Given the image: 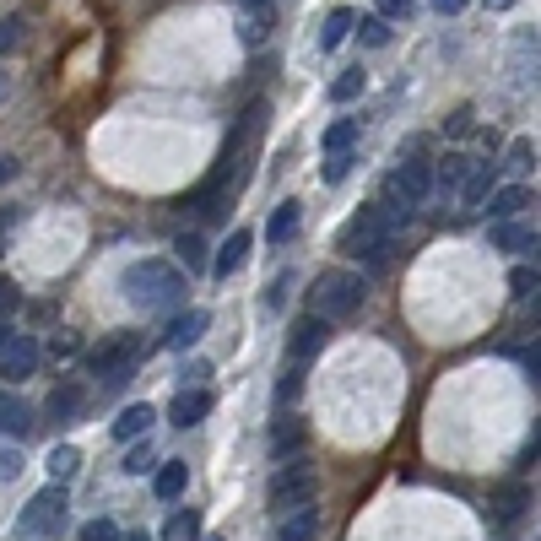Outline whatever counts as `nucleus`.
<instances>
[{
	"label": "nucleus",
	"instance_id": "nucleus-22",
	"mask_svg": "<svg viewBox=\"0 0 541 541\" xmlns=\"http://www.w3.org/2000/svg\"><path fill=\"white\" fill-rule=\"evenodd\" d=\"M82 401H87L82 385H60L55 395H49V406H44V412H49V422H71L76 412H82Z\"/></svg>",
	"mask_w": 541,
	"mask_h": 541
},
{
	"label": "nucleus",
	"instance_id": "nucleus-3",
	"mask_svg": "<svg viewBox=\"0 0 541 541\" xmlns=\"http://www.w3.org/2000/svg\"><path fill=\"white\" fill-rule=\"evenodd\" d=\"M368 298V282L358 271H320L314 276V309L320 320H347V314H358Z\"/></svg>",
	"mask_w": 541,
	"mask_h": 541
},
{
	"label": "nucleus",
	"instance_id": "nucleus-19",
	"mask_svg": "<svg viewBox=\"0 0 541 541\" xmlns=\"http://www.w3.org/2000/svg\"><path fill=\"white\" fill-rule=\"evenodd\" d=\"M525 201H531V190H525V184H504V190L487 201V211H493L498 222H509V217H520V211H525Z\"/></svg>",
	"mask_w": 541,
	"mask_h": 541
},
{
	"label": "nucleus",
	"instance_id": "nucleus-14",
	"mask_svg": "<svg viewBox=\"0 0 541 541\" xmlns=\"http://www.w3.org/2000/svg\"><path fill=\"white\" fill-rule=\"evenodd\" d=\"M211 412V395L206 390H179L174 395V406H168V417H174V428H195Z\"/></svg>",
	"mask_w": 541,
	"mask_h": 541
},
{
	"label": "nucleus",
	"instance_id": "nucleus-4",
	"mask_svg": "<svg viewBox=\"0 0 541 541\" xmlns=\"http://www.w3.org/2000/svg\"><path fill=\"white\" fill-rule=\"evenodd\" d=\"M136 363H141V336H136V331H114L109 341H98V347L87 352L92 379H103L109 390H114V385H125Z\"/></svg>",
	"mask_w": 541,
	"mask_h": 541
},
{
	"label": "nucleus",
	"instance_id": "nucleus-44",
	"mask_svg": "<svg viewBox=\"0 0 541 541\" xmlns=\"http://www.w3.org/2000/svg\"><path fill=\"white\" fill-rule=\"evenodd\" d=\"M11 98V71H0V103Z\"/></svg>",
	"mask_w": 541,
	"mask_h": 541
},
{
	"label": "nucleus",
	"instance_id": "nucleus-37",
	"mask_svg": "<svg viewBox=\"0 0 541 541\" xmlns=\"http://www.w3.org/2000/svg\"><path fill=\"white\" fill-rule=\"evenodd\" d=\"M147 466H152V444H147V439H141V444H136V450H130V455H125V471H130V477H141V471H147Z\"/></svg>",
	"mask_w": 541,
	"mask_h": 541
},
{
	"label": "nucleus",
	"instance_id": "nucleus-46",
	"mask_svg": "<svg viewBox=\"0 0 541 541\" xmlns=\"http://www.w3.org/2000/svg\"><path fill=\"white\" fill-rule=\"evenodd\" d=\"M487 6H493V11H509V6H514V0H487Z\"/></svg>",
	"mask_w": 541,
	"mask_h": 541
},
{
	"label": "nucleus",
	"instance_id": "nucleus-15",
	"mask_svg": "<svg viewBox=\"0 0 541 541\" xmlns=\"http://www.w3.org/2000/svg\"><path fill=\"white\" fill-rule=\"evenodd\" d=\"M152 422H157V412H152L147 401H141V406H125V412L114 417V439H147Z\"/></svg>",
	"mask_w": 541,
	"mask_h": 541
},
{
	"label": "nucleus",
	"instance_id": "nucleus-28",
	"mask_svg": "<svg viewBox=\"0 0 541 541\" xmlns=\"http://www.w3.org/2000/svg\"><path fill=\"white\" fill-rule=\"evenodd\" d=\"M352 28H358V38L368 49H385L390 44V22L385 17H363V22H352Z\"/></svg>",
	"mask_w": 541,
	"mask_h": 541
},
{
	"label": "nucleus",
	"instance_id": "nucleus-26",
	"mask_svg": "<svg viewBox=\"0 0 541 541\" xmlns=\"http://www.w3.org/2000/svg\"><path fill=\"white\" fill-rule=\"evenodd\" d=\"M163 541H201V514H195V509H179L174 520L163 525Z\"/></svg>",
	"mask_w": 541,
	"mask_h": 541
},
{
	"label": "nucleus",
	"instance_id": "nucleus-35",
	"mask_svg": "<svg viewBox=\"0 0 541 541\" xmlns=\"http://www.w3.org/2000/svg\"><path fill=\"white\" fill-rule=\"evenodd\" d=\"M347 174H352V152H325V179L341 184Z\"/></svg>",
	"mask_w": 541,
	"mask_h": 541
},
{
	"label": "nucleus",
	"instance_id": "nucleus-16",
	"mask_svg": "<svg viewBox=\"0 0 541 541\" xmlns=\"http://www.w3.org/2000/svg\"><path fill=\"white\" fill-rule=\"evenodd\" d=\"M303 450V422L298 417H282L271 428V460H287V455H298Z\"/></svg>",
	"mask_w": 541,
	"mask_h": 541
},
{
	"label": "nucleus",
	"instance_id": "nucleus-30",
	"mask_svg": "<svg viewBox=\"0 0 541 541\" xmlns=\"http://www.w3.org/2000/svg\"><path fill=\"white\" fill-rule=\"evenodd\" d=\"M179 260H184V271H201V266H206V244H201V233H184V239H179Z\"/></svg>",
	"mask_w": 541,
	"mask_h": 541
},
{
	"label": "nucleus",
	"instance_id": "nucleus-36",
	"mask_svg": "<svg viewBox=\"0 0 541 541\" xmlns=\"http://www.w3.org/2000/svg\"><path fill=\"white\" fill-rule=\"evenodd\" d=\"M239 33H244V44H260V38H266V11H244Z\"/></svg>",
	"mask_w": 541,
	"mask_h": 541
},
{
	"label": "nucleus",
	"instance_id": "nucleus-13",
	"mask_svg": "<svg viewBox=\"0 0 541 541\" xmlns=\"http://www.w3.org/2000/svg\"><path fill=\"white\" fill-rule=\"evenodd\" d=\"M249 244H255V239H249L244 228H239V233H228V244L217 249V260H211V271H217L222 282H228L233 271H244V260H249Z\"/></svg>",
	"mask_w": 541,
	"mask_h": 541
},
{
	"label": "nucleus",
	"instance_id": "nucleus-8",
	"mask_svg": "<svg viewBox=\"0 0 541 541\" xmlns=\"http://www.w3.org/2000/svg\"><path fill=\"white\" fill-rule=\"evenodd\" d=\"M33 368H38V341L33 336H17L11 331V341L0 347V379H33Z\"/></svg>",
	"mask_w": 541,
	"mask_h": 541
},
{
	"label": "nucleus",
	"instance_id": "nucleus-34",
	"mask_svg": "<svg viewBox=\"0 0 541 541\" xmlns=\"http://www.w3.org/2000/svg\"><path fill=\"white\" fill-rule=\"evenodd\" d=\"M276 395H282V406H287V401H298V395H303V363L287 368V374H282V385H276Z\"/></svg>",
	"mask_w": 541,
	"mask_h": 541
},
{
	"label": "nucleus",
	"instance_id": "nucleus-33",
	"mask_svg": "<svg viewBox=\"0 0 541 541\" xmlns=\"http://www.w3.org/2000/svg\"><path fill=\"white\" fill-rule=\"evenodd\" d=\"M76 541H120V525H114V520H87Z\"/></svg>",
	"mask_w": 541,
	"mask_h": 541
},
{
	"label": "nucleus",
	"instance_id": "nucleus-42",
	"mask_svg": "<svg viewBox=\"0 0 541 541\" xmlns=\"http://www.w3.org/2000/svg\"><path fill=\"white\" fill-rule=\"evenodd\" d=\"M466 6H471V0H433V11H439V17H460Z\"/></svg>",
	"mask_w": 541,
	"mask_h": 541
},
{
	"label": "nucleus",
	"instance_id": "nucleus-11",
	"mask_svg": "<svg viewBox=\"0 0 541 541\" xmlns=\"http://www.w3.org/2000/svg\"><path fill=\"white\" fill-rule=\"evenodd\" d=\"M493 179H498V163H471L466 184H460V206L477 211V206L487 201V195H493Z\"/></svg>",
	"mask_w": 541,
	"mask_h": 541
},
{
	"label": "nucleus",
	"instance_id": "nucleus-5",
	"mask_svg": "<svg viewBox=\"0 0 541 541\" xmlns=\"http://www.w3.org/2000/svg\"><path fill=\"white\" fill-rule=\"evenodd\" d=\"M314 466L309 460H276V477H271V509H298V504H314Z\"/></svg>",
	"mask_w": 541,
	"mask_h": 541
},
{
	"label": "nucleus",
	"instance_id": "nucleus-17",
	"mask_svg": "<svg viewBox=\"0 0 541 541\" xmlns=\"http://www.w3.org/2000/svg\"><path fill=\"white\" fill-rule=\"evenodd\" d=\"M493 244L509 249V255H525V249H536V222H504L493 233Z\"/></svg>",
	"mask_w": 541,
	"mask_h": 541
},
{
	"label": "nucleus",
	"instance_id": "nucleus-7",
	"mask_svg": "<svg viewBox=\"0 0 541 541\" xmlns=\"http://www.w3.org/2000/svg\"><path fill=\"white\" fill-rule=\"evenodd\" d=\"M433 195V168L428 163H401V168H390L385 174V201H395V206H422Z\"/></svg>",
	"mask_w": 541,
	"mask_h": 541
},
{
	"label": "nucleus",
	"instance_id": "nucleus-2",
	"mask_svg": "<svg viewBox=\"0 0 541 541\" xmlns=\"http://www.w3.org/2000/svg\"><path fill=\"white\" fill-rule=\"evenodd\" d=\"M120 287L136 309H179L184 303V271L168 266V260H136Z\"/></svg>",
	"mask_w": 541,
	"mask_h": 541
},
{
	"label": "nucleus",
	"instance_id": "nucleus-39",
	"mask_svg": "<svg viewBox=\"0 0 541 541\" xmlns=\"http://www.w3.org/2000/svg\"><path fill=\"white\" fill-rule=\"evenodd\" d=\"M520 509H525V493H520V487L498 498V520H514V514H520Z\"/></svg>",
	"mask_w": 541,
	"mask_h": 541
},
{
	"label": "nucleus",
	"instance_id": "nucleus-9",
	"mask_svg": "<svg viewBox=\"0 0 541 541\" xmlns=\"http://www.w3.org/2000/svg\"><path fill=\"white\" fill-rule=\"evenodd\" d=\"M325 341H331V320H320V314H303V320L293 325V363L320 358Z\"/></svg>",
	"mask_w": 541,
	"mask_h": 541
},
{
	"label": "nucleus",
	"instance_id": "nucleus-21",
	"mask_svg": "<svg viewBox=\"0 0 541 541\" xmlns=\"http://www.w3.org/2000/svg\"><path fill=\"white\" fill-rule=\"evenodd\" d=\"M298 217H303L298 201H282V206L271 211V222H266V239H271V244H287V239L298 233Z\"/></svg>",
	"mask_w": 541,
	"mask_h": 541
},
{
	"label": "nucleus",
	"instance_id": "nucleus-20",
	"mask_svg": "<svg viewBox=\"0 0 541 541\" xmlns=\"http://www.w3.org/2000/svg\"><path fill=\"white\" fill-rule=\"evenodd\" d=\"M33 428V412L17 401V395H0V433H11V439H22V433Z\"/></svg>",
	"mask_w": 541,
	"mask_h": 541
},
{
	"label": "nucleus",
	"instance_id": "nucleus-27",
	"mask_svg": "<svg viewBox=\"0 0 541 541\" xmlns=\"http://www.w3.org/2000/svg\"><path fill=\"white\" fill-rule=\"evenodd\" d=\"M363 87H368V76L358 71V65H352V71H341L336 82H331V98H336V103H352V98H358Z\"/></svg>",
	"mask_w": 541,
	"mask_h": 541
},
{
	"label": "nucleus",
	"instance_id": "nucleus-41",
	"mask_svg": "<svg viewBox=\"0 0 541 541\" xmlns=\"http://www.w3.org/2000/svg\"><path fill=\"white\" fill-rule=\"evenodd\" d=\"M17 471H22V455H17V450H6V455H0V482H11Z\"/></svg>",
	"mask_w": 541,
	"mask_h": 541
},
{
	"label": "nucleus",
	"instance_id": "nucleus-23",
	"mask_svg": "<svg viewBox=\"0 0 541 541\" xmlns=\"http://www.w3.org/2000/svg\"><path fill=\"white\" fill-rule=\"evenodd\" d=\"M352 22H358V11L352 6H336L331 17H325V33H320V49H341L347 44V33H352Z\"/></svg>",
	"mask_w": 541,
	"mask_h": 541
},
{
	"label": "nucleus",
	"instance_id": "nucleus-40",
	"mask_svg": "<svg viewBox=\"0 0 541 541\" xmlns=\"http://www.w3.org/2000/svg\"><path fill=\"white\" fill-rule=\"evenodd\" d=\"M374 6H379V17H406V11H412V0H374Z\"/></svg>",
	"mask_w": 541,
	"mask_h": 541
},
{
	"label": "nucleus",
	"instance_id": "nucleus-31",
	"mask_svg": "<svg viewBox=\"0 0 541 541\" xmlns=\"http://www.w3.org/2000/svg\"><path fill=\"white\" fill-rule=\"evenodd\" d=\"M22 33H28V17H6V22H0V60L22 44Z\"/></svg>",
	"mask_w": 541,
	"mask_h": 541
},
{
	"label": "nucleus",
	"instance_id": "nucleus-47",
	"mask_svg": "<svg viewBox=\"0 0 541 541\" xmlns=\"http://www.w3.org/2000/svg\"><path fill=\"white\" fill-rule=\"evenodd\" d=\"M244 6H271V0H244Z\"/></svg>",
	"mask_w": 541,
	"mask_h": 541
},
{
	"label": "nucleus",
	"instance_id": "nucleus-29",
	"mask_svg": "<svg viewBox=\"0 0 541 541\" xmlns=\"http://www.w3.org/2000/svg\"><path fill=\"white\" fill-rule=\"evenodd\" d=\"M352 141H358V120H336L325 130V152H347Z\"/></svg>",
	"mask_w": 541,
	"mask_h": 541
},
{
	"label": "nucleus",
	"instance_id": "nucleus-25",
	"mask_svg": "<svg viewBox=\"0 0 541 541\" xmlns=\"http://www.w3.org/2000/svg\"><path fill=\"white\" fill-rule=\"evenodd\" d=\"M76 466H82V455H76V444H55V450H49V482H71L76 477Z\"/></svg>",
	"mask_w": 541,
	"mask_h": 541
},
{
	"label": "nucleus",
	"instance_id": "nucleus-6",
	"mask_svg": "<svg viewBox=\"0 0 541 541\" xmlns=\"http://www.w3.org/2000/svg\"><path fill=\"white\" fill-rule=\"evenodd\" d=\"M65 531V487L49 482L38 498H28V509H22V536H44L55 541Z\"/></svg>",
	"mask_w": 541,
	"mask_h": 541
},
{
	"label": "nucleus",
	"instance_id": "nucleus-43",
	"mask_svg": "<svg viewBox=\"0 0 541 541\" xmlns=\"http://www.w3.org/2000/svg\"><path fill=\"white\" fill-rule=\"evenodd\" d=\"M17 168H22L17 157H0V184H11V179H17Z\"/></svg>",
	"mask_w": 541,
	"mask_h": 541
},
{
	"label": "nucleus",
	"instance_id": "nucleus-45",
	"mask_svg": "<svg viewBox=\"0 0 541 541\" xmlns=\"http://www.w3.org/2000/svg\"><path fill=\"white\" fill-rule=\"evenodd\" d=\"M6 341H11V325H6V320H0V347H6Z\"/></svg>",
	"mask_w": 541,
	"mask_h": 541
},
{
	"label": "nucleus",
	"instance_id": "nucleus-18",
	"mask_svg": "<svg viewBox=\"0 0 541 541\" xmlns=\"http://www.w3.org/2000/svg\"><path fill=\"white\" fill-rule=\"evenodd\" d=\"M471 174V157H444L439 168H433V190H444V195H460V184H466Z\"/></svg>",
	"mask_w": 541,
	"mask_h": 541
},
{
	"label": "nucleus",
	"instance_id": "nucleus-1",
	"mask_svg": "<svg viewBox=\"0 0 541 541\" xmlns=\"http://www.w3.org/2000/svg\"><path fill=\"white\" fill-rule=\"evenodd\" d=\"M406 222H412V206H395V201L363 206L358 217L341 228V255L363 260L368 271H385L390 255H395V239L406 233Z\"/></svg>",
	"mask_w": 541,
	"mask_h": 541
},
{
	"label": "nucleus",
	"instance_id": "nucleus-32",
	"mask_svg": "<svg viewBox=\"0 0 541 541\" xmlns=\"http://www.w3.org/2000/svg\"><path fill=\"white\" fill-rule=\"evenodd\" d=\"M509 287H514V298H536V266H514Z\"/></svg>",
	"mask_w": 541,
	"mask_h": 541
},
{
	"label": "nucleus",
	"instance_id": "nucleus-10",
	"mask_svg": "<svg viewBox=\"0 0 541 541\" xmlns=\"http://www.w3.org/2000/svg\"><path fill=\"white\" fill-rule=\"evenodd\" d=\"M314 536H320V509L314 504L287 509V520L276 525V541H314Z\"/></svg>",
	"mask_w": 541,
	"mask_h": 541
},
{
	"label": "nucleus",
	"instance_id": "nucleus-24",
	"mask_svg": "<svg viewBox=\"0 0 541 541\" xmlns=\"http://www.w3.org/2000/svg\"><path fill=\"white\" fill-rule=\"evenodd\" d=\"M184 482H190V466H184V460H168L163 471H157V498H163V504H174V498L184 493Z\"/></svg>",
	"mask_w": 541,
	"mask_h": 541
},
{
	"label": "nucleus",
	"instance_id": "nucleus-12",
	"mask_svg": "<svg viewBox=\"0 0 541 541\" xmlns=\"http://www.w3.org/2000/svg\"><path fill=\"white\" fill-rule=\"evenodd\" d=\"M206 325H211V314L206 309H184L174 325H168V347L174 352H184V347H195V341L206 336Z\"/></svg>",
	"mask_w": 541,
	"mask_h": 541
},
{
	"label": "nucleus",
	"instance_id": "nucleus-38",
	"mask_svg": "<svg viewBox=\"0 0 541 541\" xmlns=\"http://www.w3.org/2000/svg\"><path fill=\"white\" fill-rule=\"evenodd\" d=\"M536 163V147H531V141H514V147H509V168H531Z\"/></svg>",
	"mask_w": 541,
	"mask_h": 541
}]
</instances>
